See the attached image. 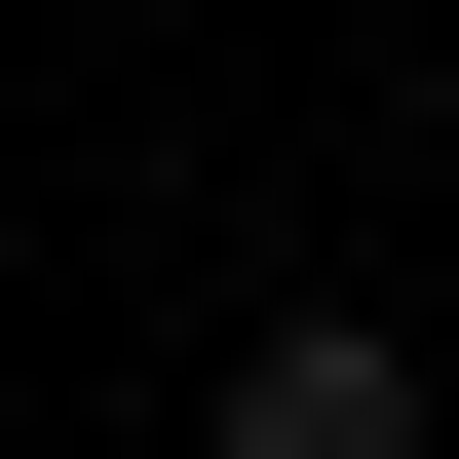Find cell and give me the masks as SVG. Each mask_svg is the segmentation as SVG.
I'll return each instance as SVG.
<instances>
[{"mask_svg":"<svg viewBox=\"0 0 459 459\" xmlns=\"http://www.w3.org/2000/svg\"><path fill=\"white\" fill-rule=\"evenodd\" d=\"M230 459H421V344L383 307H230Z\"/></svg>","mask_w":459,"mask_h":459,"instance_id":"6da1fadb","label":"cell"}]
</instances>
